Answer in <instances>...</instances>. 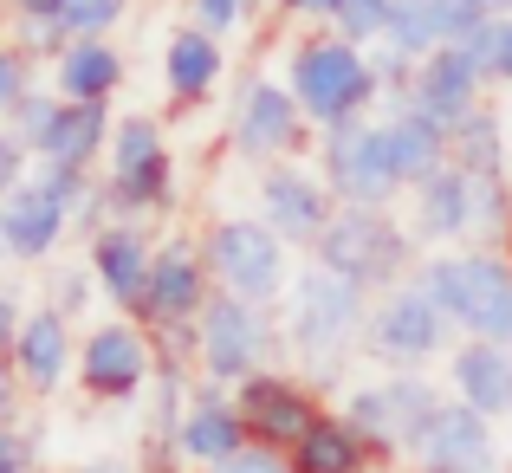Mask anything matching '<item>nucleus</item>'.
<instances>
[{
  "instance_id": "412c9836",
  "label": "nucleus",
  "mask_w": 512,
  "mask_h": 473,
  "mask_svg": "<svg viewBox=\"0 0 512 473\" xmlns=\"http://www.w3.org/2000/svg\"><path fill=\"white\" fill-rule=\"evenodd\" d=\"M13 376H20L26 396H59V383L72 376L78 363V337H72V318L52 312V305H39V312L20 318V337H13L7 350Z\"/></svg>"
},
{
  "instance_id": "603ef678",
  "label": "nucleus",
  "mask_w": 512,
  "mask_h": 473,
  "mask_svg": "<svg viewBox=\"0 0 512 473\" xmlns=\"http://www.w3.org/2000/svg\"><path fill=\"white\" fill-rule=\"evenodd\" d=\"M39 473H46V467H39Z\"/></svg>"
},
{
  "instance_id": "a18cd8bd",
  "label": "nucleus",
  "mask_w": 512,
  "mask_h": 473,
  "mask_svg": "<svg viewBox=\"0 0 512 473\" xmlns=\"http://www.w3.org/2000/svg\"><path fill=\"white\" fill-rule=\"evenodd\" d=\"M72 473H137V461H124V454H91V461L72 467Z\"/></svg>"
},
{
  "instance_id": "a19ab883",
  "label": "nucleus",
  "mask_w": 512,
  "mask_h": 473,
  "mask_svg": "<svg viewBox=\"0 0 512 473\" xmlns=\"http://www.w3.org/2000/svg\"><path fill=\"white\" fill-rule=\"evenodd\" d=\"M214 473H292L286 454H273V448H247L240 461H227V467H214Z\"/></svg>"
},
{
  "instance_id": "b1692460",
  "label": "nucleus",
  "mask_w": 512,
  "mask_h": 473,
  "mask_svg": "<svg viewBox=\"0 0 512 473\" xmlns=\"http://www.w3.org/2000/svg\"><path fill=\"white\" fill-rule=\"evenodd\" d=\"M409 234L415 247H448V240H467V221H474V182L461 169H435L409 188Z\"/></svg>"
},
{
  "instance_id": "393cba45",
  "label": "nucleus",
  "mask_w": 512,
  "mask_h": 473,
  "mask_svg": "<svg viewBox=\"0 0 512 473\" xmlns=\"http://www.w3.org/2000/svg\"><path fill=\"white\" fill-rule=\"evenodd\" d=\"M448 389H454V402L480 409L487 422L512 415V344H474V337H461L448 350Z\"/></svg>"
},
{
  "instance_id": "c85d7f7f",
  "label": "nucleus",
  "mask_w": 512,
  "mask_h": 473,
  "mask_svg": "<svg viewBox=\"0 0 512 473\" xmlns=\"http://www.w3.org/2000/svg\"><path fill=\"white\" fill-rule=\"evenodd\" d=\"M286 461H292V473H376L370 441L344 422V409H325V415H318L312 435H305Z\"/></svg>"
},
{
  "instance_id": "f3484780",
  "label": "nucleus",
  "mask_w": 512,
  "mask_h": 473,
  "mask_svg": "<svg viewBox=\"0 0 512 473\" xmlns=\"http://www.w3.org/2000/svg\"><path fill=\"white\" fill-rule=\"evenodd\" d=\"M208 299H214V273H208V260H201V240L169 234L150 260V286H143L137 324L143 331H156V324H195L208 312Z\"/></svg>"
},
{
  "instance_id": "473e14b6",
  "label": "nucleus",
  "mask_w": 512,
  "mask_h": 473,
  "mask_svg": "<svg viewBox=\"0 0 512 473\" xmlns=\"http://www.w3.org/2000/svg\"><path fill=\"white\" fill-rule=\"evenodd\" d=\"M467 182H474V175H467ZM506 227H512V182L506 175H487V182H474V221H467V240L500 253Z\"/></svg>"
},
{
  "instance_id": "1a4fd4ad",
  "label": "nucleus",
  "mask_w": 512,
  "mask_h": 473,
  "mask_svg": "<svg viewBox=\"0 0 512 473\" xmlns=\"http://www.w3.org/2000/svg\"><path fill=\"white\" fill-rule=\"evenodd\" d=\"M111 124V104H72L52 85H33L7 117V130L33 150V162H59V169H98L111 150Z\"/></svg>"
},
{
  "instance_id": "0eeeda50",
  "label": "nucleus",
  "mask_w": 512,
  "mask_h": 473,
  "mask_svg": "<svg viewBox=\"0 0 512 473\" xmlns=\"http://www.w3.org/2000/svg\"><path fill=\"white\" fill-rule=\"evenodd\" d=\"M454 337H461V331L441 318V305L409 279V286H389V292H376V299H370L357 357H370L383 376H422L435 357H448V350H454Z\"/></svg>"
},
{
  "instance_id": "49530a36",
  "label": "nucleus",
  "mask_w": 512,
  "mask_h": 473,
  "mask_svg": "<svg viewBox=\"0 0 512 473\" xmlns=\"http://www.w3.org/2000/svg\"><path fill=\"white\" fill-rule=\"evenodd\" d=\"M273 13H286V20H312V26H318V0H273Z\"/></svg>"
},
{
  "instance_id": "4468645a",
  "label": "nucleus",
  "mask_w": 512,
  "mask_h": 473,
  "mask_svg": "<svg viewBox=\"0 0 512 473\" xmlns=\"http://www.w3.org/2000/svg\"><path fill=\"white\" fill-rule=\"evenodd\" d=\"M78 389L91 402H137L156 376V344L137 318H104L78 337V363H72Z\"/></svg>"
},
{
  "instance_id": "7ed1b4c3",
  "label": "nucleus",
  "mask_w": 512,
  "mask_h": 473,
  "mask_svg": "<svg viewBox=\"0 0 512 473\" xmlns=\"http://www.w3.org/2000/svg\"><path fill=\"white\" fill-rule=\"evenodd\" d=\"M415 286L441 305V318L474 344H512V260L493 247L428 253L415 266Z\"/></svg>"
},
{
  "instance_id": "37998d69",
  "label": "nucleus",
  "mask_w": 512,
  "mask_h": 473,
  "mask_svg": "<svg viewBox=\"0 0 512 473\" xmlns=\"http://www.w3.org/2000/svg\"><path fill=\"white\" fill-rule=\"evenodd\" d=\"M20 292L13 286H0V350H13V337H20Z\"/></svg>"
},
{
  "instance_id": "6ab92c4d",
  "label": "nucleus",
  "mask_w": 512,
  "mask_h": 473,
  "mask_svg": "<svg viewBox=\"0 0 512 473\" xmlns=\"http://www.w3.org/2000/svg\"><path fill=\"white\" fill-rule=\"evenodd\" d=\"M150 260H156V240L143 234V221H104L98 234H85V273L98 279V299H111L117 318L143 312Z\"/></svg>"
},
{
  "instance_id": "09e8293b",
  "label": "nucleus",
  "mask_w": 512,
  "mask_h": 473,
  "mask_svg": "<svg viewBox=\"0 0 512 473\" xmlns=\"http://www.w3.org/2000/svg\"><path fill=\"white\" fill-rule=\"evenodd\" d=\"M500 253H506V260H512V227H506V240H500Z\"/></svg>"
},
{
  "instance_id": "423d86ee",
  "label": "nucleus",
  "mask_w": 512,
  "mask_h": 473,
  "mask_svg": "<svg viewBox=\"0 0 512 473\" xmlns=\"http://www.w3.org/2000/svg\"><path fill=\"white\" fill-rule=\"evenodd\" d=\"M98 195V175L91 169H59V162H33L20 188L0 201V240H7L13 260L39 266L59 253V240L78 227L85 201Z\"/></svg>"
},
{
  "instance_id": "864d4df0",
  "label": "nucleus",
  "mask_w": 512,
  "mask_h": 473,
  "mask_svg": "<svg viewBox=\"0 0 512 473\" xmlns=\"http://www.w3.org/2000/svg\"><path fill=\"white\" fill-rule=\"evenodd\" d=\"M506 130H512V124H506Z\"/></svg>"
},
{
  "instance_id": "39448f33",
  "label": "nucleus",
  "mask_w": 512,
  "mask_h": 473,
  "mask_svg": "<svg viewBox=\"0 0 512 473\" xmlns=\"http://www.w3.org/2000/svg\"><path fill=\"white\" fill-rule=\"evenodd\" d=\"M104 201L111 221H150V214L175 208V150L163 117L130 111L111 124V150H104Z\"/></svg>"
},
{
  "instance_id": "a878e982",
  "label": "nucleus",
  "mask_w": 512,
  "mask_h": 473,
  "mask_svg": "<svg viewBox=\"0 0 512 473\" xmlns=\"http://www.w3.org/2000/svg\"><path fill=\"white\" fill-rule=\"evenodd\" d=\"M221 78H227V46L214 33H201V26H175L169 33V46H163V85H169V98L182 104H208L214 91H221Z\"/></svg>"
},
{
  "instance_id": "c9c22d12",
  "label": "nucleus",
  "mask_w": 512,
  "mask_h": 473,
  "mask_svg": "<svg viewBox=\"0 0 512 473\" xmlns=\"http://www.w3.org/2000/svg\"><path fill=\"white\" fill-rule=\"evenodd\" d=\"M247 13H253V0H188V26H201L214 39H227Z\"/></svg>"
},
{
  "instance_id": "aec40b11",
  "label": "nucleus",
  "mask_w": 512,
  "mask_h": 473,
  "mask_svg": "<svg viewBox=\"0 0 512 473\" xmlns=\"http://www.w3.org/2000/svg\"><path fill=\"white\" fill-rule=\"evenodd\" d=\"M247 448H253V435H247V415H240L234 389H221V383L201 376L195 396H188V409H182V428H175V454H182L195 473H214V467L240 461Z\"/></svg>"
},
{
  "instance_id": "c756f323",
  "label": "nucleus",
  "mask_w": 512,
  "mask_h": 473,
  "mask_svg": "<svg viewBox=\"0 0 512 473\" xmlns=\"http://www.w3.org/2000/svg\"><path fill=\"white\" fill-rule=\"evenodd\" d=\"M448 162L461 175H474V182H487V175H512V130H506V117L493 111V104L467 111L461 124L448 130Z\"/></svg>"
},
{
  "instance_id": "2f4dec72",
  "label": "nucleus",
  "mask_w": 512,
  "mask_h": 473,
  "mask_svg": "<svg viewBox=\"0 0 512 473\" xmlns=\"http://www.w3.org/2000/svg\"><path fill=\"white\" fill-rule=\"evenodd\" d=\"M389 7H396V0H318V26H331L338 39L370 52L389 26Z\"/></svg>"
},
{
  "instance_id": "f8f14e48",
  "label": "nucleus",
  "mask_w": 512,
  "mask_h": 473,
  "mask_svg": "<svg viewBox=\"0 0 512 473\" xmlns=\"http://www.w3.org/2000/svg\"><path fill=\"white\" fill-rule=\"evenodd\" d=\"M441 389L428 383V376H383V383H357V389H344V422L357 428L363 441H370V454H376V473L383 467H396V461H409V441L428 428V415L441 409Z\"/></svg>"
},
{
  "instance_id": "f257e3e1",
  "label": "nucleus",
  "mask_w": 512,
  "mask_h": 473,
  "mask_svg": "<svg viewBox=\"0 0 512 473\" xmlns=\"http://www.w3.org/2000/svg\"><path fill=\"white\" fill-rule=\"evenodd\" d=\"M363 318H370V292H357L350 279L325 273V266H305L286 286V350L299 357V376L325 396V389L344 383L350 357L363 344Z\"/></svg>"
},
{
  "instance_id": "ddd939ff",
  "label": "nucleus",
  "mask_w": 512,
  "mask_h": 473,
  "mask_svg": "<svg viewBox=\"0 0 512 473\" xmlns=\"http://www.w3.org/2000/svg\"><path fill=\"white\" fill-rule=\"evenodd\" d=\"M305 137H312V124H305L299 98L286 91V78H266L253 72L247 85L234 91V117H227V143H234V156L247 162H292L305 156Z\"/></svg>"
},
{
  "instance_id": "58836bf2",
  "label": "nucleus",
  "mask_w": 512,
  "mask_h": 473,
  "mask_svg": "<svg viewBox=\"0 0 512 473\" xmlns=\"http://www.w3.org/2000/svg\"><path fill=\"white\" fill-rule=\"evenodd\" d=\"M91 292H98V279H91L85 273V266H72V273H59V279H52V312H65V318H78V312H85V305H91Z\"/></svg>"
},
{
  "instance_id": "de8ad7c7",
  "label": "nucleus",
  "mask_w": 512,
  "mask_h": 473,
  "mask_svg": "<svg viewBox=\"0 0 512 473\" xmlns=\"http://www.w3.org/2000/svg\"><path fill=\"white\" fill-rule=\"evenodd\" d=\"M474 7L487 13V20H506V13H512V0H474Z\"/></svg>"
},
{
  "instance_id": "9d476101",
  "label": "nucleus",
  "mask_w": 512,
  "mask_h": 473,
  "mask_svg": "<svg viewBox=\"0 0 512 473\" xmlns=\"http://www.w3.org/2000/svg\"><path fill=\"white\" fill-rule=\"evenodd\" d=\"M195 324H201V376L221 383V389H240L247 376L273 370V357L286 350V331H279L273 305L234 299V292H221V286H214L208 312Z\"/></svg>"
},
{
  "instance_id": "e433bc0d",
  "label": "nucleus",
  "mask_w": 512,
  "mask_h": 473,
  "mask_svg": "<svg viewBox=\"0 0 512 473\" xmlns=\"http://www.w3.org/2000/svg\"><path fill=\"white\" fill-rule=\"evenodd\" d=\"M13 46H20L26 59H59V52L72 46V33H65V20H20Z\"/></svg>"
},
{
  "instance_id": "c03bdc74",
  "label": "nucleus",
  "mask_w": 512,
  "mask_h": 473,
  "mask_svg": "<svg viewBox=\"0 0 512 473\" xmlns=\"http://www.w3.org/2000/svg\"><path fill=\"white\" fill-rule=\"evenodd\" d=\"M7 13H13V26L20 20H59V0H7Z\"/></svg>"
},
{
  "instance_id": "f704fd0d",
  "label": "nucleus",
  "mask_w": 512,
  "mask_h": 473,
  "mask_svg": "<svg viewBox=\"0 0 512 473\" xmlns=\"http://www.w3.org/2000/svg\"><path fill=\"white\" fill-rule=\"evenodd\" d=\"M33 91V59H26L13 39H0V124L13 117V104Z\"/></svg>"
},
{
  "instance_id": "dca6fc26",
  "label": "nucleus",
  "mask_w": 512,
  "mask_h": 473,
  "mask_svg": "<svg viewBox=\"0 0 512 473\" xmlns=\"http://www.w3.org/2000/svg\"><path fill=\"white\" fill-rule=\"evenodd\" d=\"M253 201H260V221L273 227L286 247H305L312 253V240L331 227V214H338V195L325 188V175L318 169H305L299 156L292 162H266L260 169V188H253Z\"/></svg>"
},
{
  "instance_id": "7c9ffc66",
  "label": "nucleus",
  "mask_w": 512,
  "mask_h": 473,
  "mask_svg": "<svg viewBox=\"0 0 512 473\" xmlns=\"http://www.w3.org/2000/svg\"><path fill=\"white\" fill-rule=\"evenodd\" d=\"M467 65L480 72V85L487 91H512V13L506 20H480L474 33L461 39Z\"/></svg>"
},
{
  "instance_id": "8fccbe9b",
  "label": "nucleus",
  "mask_w": 512,
  "mask_h": 473,
  "mask_svg": "<svg viewBox=\"0 0 512 473\" xmlns=\"http://www.w3.org/2000/svg\"><path fill=\"white\" fill-rule=\"evenodd\" d=\"M7 260H13V253H7V240H0V273H7Z\"/></svg>"
},
{
  "instance_id": "72a5a7b5",
  "label": "nucleus",
  "mask_w": 512,
  "mask_h": 473,
  "mask_svg": "<svg viewBox=\"0 0 512 473\" xmlns=\"http://www.w3.org/2000/svg\"><path fill=\"white\" fill-rule=\"evenodd\" d=\"M130 0H59V20L72 39H111L124 26Z\"/></svg>"
},
{
  "instance_id": "79ce46f5",
  "label": "nucleus",
  "mask_w": 512,
  "mask_h": 473,
  "mask_svg": "<svg viewBox=\"0 0 512 473\" xmlns=\"http://www.w3.org/2000/svg\"><path fill=\"white\" fill-rule=\"evenodd\" d=\"M20 376H13V363H7V350H0V428H13L20 422Z\"/></svg>"
},
{
  "instance_id": "3c124183",
  "label": "nucleus",
  "mask_w": 512,
  "mask_h": 473,
  "mask_svg": "<svg viewBox=\"0 0 512 473\" xmlns=\"http://www.w3.org/2000/svg\"><path fill=\"white\" fill-rule=\"evenodd\" d=\"M0 7H7V0H0Z\"/></svg>"
},
{
  "instance_id": "20e7f679",
  "label": "nucleus",
  "mask_w": 512,
  "mask_h": 473,
  "mask_svg": "<svg viewBox=\"0 0 512 473\" xmlns=\"http://www.w3.org/2000/svg\"><path fill=\"white\" fill-rule=\"evenodd\" d=\"M312 266L350 279L357 292H389L409 286L415 266H422V247H415L409 221H396V208H338L331 227L312 240Z\"/></svg>"
},
{
  "instance_id": "5701e85b",
  "label": "nucleus",
  "mask_w": 512,
  "mask_h": 473,
  "mask_svg": "<svg viewBox=\"0 0 512 473\" xmlns=\"http://www.w3.org/2000/svg\"><path fill=\"white\" fill-rule=\"evenodd\" d=\"M409 104H415L422 117H435L441 130H454L467 111H480V104H487V85H480V72L467 65L461 46H441V52H428V59L415 65Z\"/></svg>"
},
{
  "instance_id": "6e6552de",
  "label": "nucleus",
  "mask_w": 512,
  "mask_h": 473,
  "mask_svg": "<svg viewBox=\"0 0 512 473\" xmlns=\"http://www.w3.org/2000/svg\"><path fill=\"white\" fill-rule=\"evenodd\" d=\"M201 260H208L214 286L253 305H279L292 286V247L260 221V214H221L201 234Z\"/></svg>"
},
{
  "instance_id": "9b49d317",
  "label": "nucleus",
  "mask_w": 512,
  "mask_h": 473,
  "mask_svg": "<svg viewBox=\"0 0 512 473\" xmlns=\"http://www.w3.org/2000/svg\"><path fill=\"white\" fill-rule=\"evenodd\" d=\"M318 175L338 195V208H396L409 195L402 175H396V156H389L383 117H357V124L318 130Z\"/></svg>"
},
{
  "instance_id": "ea45409f",
  "label": "nucleus",
  "mask_w": 512,
  "mask_h": 473,
  "mask_svg": "<svg viewBox=\"0 0 512 473\" xmlns=\"http://www.w3.org/2000/svg\"><path fill=\"white\" fill-rule=\"evenodd\" d=\"M26 175H33V150H26V143L13 137L7 124H0V201H7L13 188L26 182Z\"/></svg>"
},
{
  "instance_id": "4be33fe9",
  "label": "nucleus",
  "mask_w": 512,
  "mask_h": 473,
  "mask_svg": "<svg viewBox=\"0 0 512 473\" xmlns=\"http://www.w3.org/2000/svg\"><path fill=\"white\" fill-rule=\"evenodd\" d=\"M480 20H487V13H480L474 0H396V7H389V26H383V39H376V46H389V52H402V59L422 65L428 52L461 46V39L474 33Z\"/></svg>"
},
{
  "instance_id": "a211bd4d",
  "label": "nucleus",
  "mask_w": 512,
  "mask_h": 473,
  "mask_svg": "<svg viewBox=\"0 0 512 473\" xmlns=\"http://www.w3.org/2000/svg\"><path fill=\"white\" fill-rule=\"evenodd\" d=\"M409 467L415 473H500V441H493V422L467 402H441L428 415V428L409 441Z\"/></svg>"
},
{
  "instance_id": "f03ea898",
  "label": "nucleus",
  "mask_w": 512,
  "mask_h": 473,
  "mask_svg": "<svg viewBox=\"0 0 512 473\" xmlns=\"http://www.w3.org/2000/svg\"><path fill=\"white\" fill-rule=\"evenodd\" d=\"M286 91L299 98L305 124L312 130H338L357 124L383 104V85H376V65L363 46L338 39L331 26H312L286 46Z\"/></svg>"
},
{
  "instance_id": "2eb2a0df",
  "label": "nucleus",
  "mask_w": 512,
  "mask_h": 473,
  "mask_svg": "<svg viewBox=\"0 0 512 473\" xmlns=\"http://www.w3.org/2000/svg\"><path fill=\"white\" fill-rule=\"evenodd\" d=\"M234 402H240V415H247L253 448H273V454H292L305 435H312V422L325 415V396H318L305 376H292V370L247 376V383L234 389Z\"/></svg>"
},
{
  "instance_id": "bb28decb",
  "label": "nucleus",
  "mask_w": 512,
  "mask_h": 473,
  "mask_svg": "<svg viewBox=\"0 0 512 473\" xmlns=\"http://www.w3.org/2000/svg\"><path fill=\"white\" fill-rule=\"evenodd\" d=\"M52 91L72 104H111L124 91V52L111 39H72L52 59Z\"/></svg>"
},
{
  "instance_id": "4c0bfd02",
  "label": "nucleus",
  "mask_w": 512,
  "mask_h": 473,
  "mask_svg": "<svg viewBox=\"0 0 512 473\" xmlns=\"http://www.w3.org/2000/svg\"><path fill=\"white\" fill-rule=\"evenodd\" d=\"M0 473H39V435L33 428H0Z\"/></svg>"
},
{
  "instance_id": "cd10ccee",
  "label": "nucleus",
  "mask_w": 512,
  "mask_h": 473,
  "mask_svg": "<svg viewBox=\"0 0 512 473\" xmlns=\"http://www.w3.org/2000/svg\"><path fill=\"white\" fill-rule=\"evenodd\" d=\"M383 130H389V156H396L402 188H415L422 175L448 169V130H441L435 117H422L409 98H396V104L383 111Z\"/></svg>"
}]
</instances>
